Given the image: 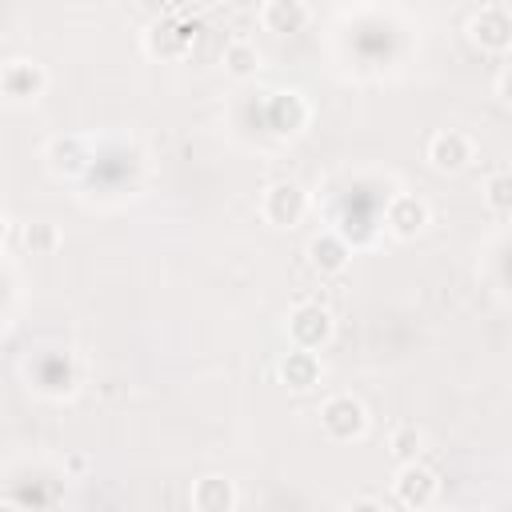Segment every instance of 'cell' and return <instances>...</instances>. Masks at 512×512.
<instances>
[{
    "mask_svg": "<svg viewBox=\"0 0 512 512\" xmlns=\"http://www.w3.org/2000/svg\"><path fill=\"white\" fill-rule=\"evenodd\" d=\"M4 236H8V216L0 212V244H4Z\"/></svg>",
    "mask_w": 512,
    "mask_h": 512,
    "instance_id": "cell-22",
    "label": "cell"
},
{
    "mask_svg": "<svg viewBox=\"0 0 512 512\" xmlns=\"http://www.w3.org/2000/svg\"><path fill=\"white\" fill-rule=\"evenodd\" d=\"M0 512H24V508H16V504H0Z\"/></svg>",
    "mask_w": 512,
    "mask_h": 512,
    "instance_id": "cell-23",
    "label": "cell"
},
{
    "mask_svg": "<svg viewBox=\"0 0 512 512\" xmlns=\"http://www.w3.org/2000/svg\"><path fill=\"white\" fill-rule=\"evenodd\" d=\"M192 28L188 24H180L176 16H168V20H160V24H152L148 28V52L152 56H184L188 52V44H192Z\"/></svg>",
    "mask_w": 512,
    "mask_h": 512,
    "instance_id": "cell-12",
    "label": "cell"
},
{
    "mask_svg": "<svg viewBox=\"0 0 512 512\" xmlns=\"http://www.w3.org/2000/svg\"><path fill=\"white\" fill-rule=\"evenodd\" d=\"M392 488H396V500H400L404 508L424 512V508H432V500H436V492H440V480H436V472L424 468V464H400Z\"/></svg>",
    "mask_w": 512,
    "mask_h": 512,
    "instance_id": "cell-4",
    "label": "cell"
},
{
    "mask_svg": "<svg viewBox=\"0 0 512 512\" xmlns=\"http://www.w3.org/2000/svg\"><path fill=\"white\" fill-rule=\"evenodd\" d=\"M44 84H48V76L36 60H8L0 68V92L8 100H36L44 92Z\"/></svg>",
    "mask_w": 512,
    "mask_h": 512,
    "instance_id": "cell-8",
    "label": "cell"
},
{
    "mask_svg": "<svg viewBox=\"0 0 512 512\" xmlns=\"http://www.w3.org/2000/svg\"><path fill=\"white\" fill-rule=\"evenodd\" d=\"M468 32L484 52H508L512 48V12L504 4H488L472 16Z\"/></svg>",
    "mask_w": 512,
    "mask_h": 512,
    "instance_id": "cell-5",
    "label": "cell"
},
{
    "mask_svg": "<svg viewBox=\"0 0 512 512\" xmlns=\"http://www.w3.org/2000/svg\"><path fill=\"white\" fill-rule=\"evenodd\" d=\"M468 160H472V140H468L464 132L444 128V132H436V136L428 140V164H432L436 172H460Z\"/></svg>",
    "mask_w": 512,
    "mask_h": 512,
    "instance_id": "cell-9",
    "label": "cell"
},
{
    "mask_svg": "<svg viewBox=\"0 0 512 512\" xmlns=\"http://www.w3.org/2000/svg\"><path fill=\"white\" fill-rule=\"evenodd\" d=\"M320 428L332 436V440H360L364 428H368V412L356 396H328L320 404Z\"/></svg>",
    "mask_w": 512,
    "mask_h": 512,
    "instance_id": "cell-1",
    "label": "cell"
},
{
    "mask_svg": "<svg viewBox=\"0 0 512 512\" xmlns=\"http://www.w3.org/2000/svg\"><path fill=\"white\" fill-rule=\"evenodd\" d=\"M260 20L268 32H300L308 24V4L300 0H268L260 8Z\"/></svg>",
    "mask_w": 512,
    "mask_h": 512,
    "instance_id": "cell-15",
    "label": "cell"
},
{
    "mask_svg": "<svg viewBox=\"0 0 512 512\" xmlns=\"http://www.w3.org/2000/svg\"><path fill=\"white\" fill-rule=\"evenodd\" d=\"M280 376H284V384H288L292 392H308L312 384H320V356L292 348V352L280 360Z\"/></svg>",
    "mask_w": 512,
    "mask_h": 512,
    "instance_id": "cell-14",
    "label": "cell"
},
{
    "mask_svg": "<svg viewBox=\"0 0 512 512\" xmlns=\"http://www.w3.org/2000/svg\"><path fill=\"white\" fill-rule=\"evenodd\" d=\"M48 160H52V168L56 172H64V176H76V172H84L88 168V148H84V140L80 136H56L52 144H48Z\"/></svg>",
    "mask_w": 512,
    "mask_h": 512,
    "instance_id": "cell-16",
    "label": "cell"
},
{
    "mask_svg": "<svg viewBox=\"0 0 512 512\" xmlns=\"http://www.w3.org/2000/svg\"><path fill=\"white\" fill-rule=\"evenodd\" d=\"M264 124L276 136H296L308 124V104L300 92H272L264 104Z\"/></svg>",
    "mask_w": 512,
    "mask_h": 512,
    "instance_id": "cell-7",
    "label": "cell"
},
{
    "mask_svg": "<svg viewBox=\"0 0 512 512\" xmlns=\"http://www.w3.org/2000/svg\"><path fill=\"white\" fill-rule=\"evenodd\" d=\"M308 260H312V268H316V272L336 276V272H344V268H348L352 248H348V240H344L340 232H320V236H312V240H308Z\"/></svg>",
    "mask_w": 512,
    "mask_h": 512,
    "instance_id": "cell-10",
    "label": "cell"
},
{
    "mask_svg": "<svg viewBox=\"0 0 512 512\" xmlns=\"http://www.w3.org/2000/svg\"><path fill=\"white\" fill-rule=\"evenodd\" d=\"M260 212H264L268 224H276V228H292V224H300L304 212H308V192H304L296 180H276V184L264 192Z\"/></svg>",
    "mask_w": 512,
    "mask_h": 512,
    "instance_id": "cell-2",
    "label": "cell"
},
{
    "mask_svg": "<svg viewBox=\"0 0 512 512\" xmlns=\"http://www.w3.org/2000/svg\"><path fill=\"white\" fill-rule=\"evenodd\" d=\"M288 336H292V344H296L300 352L324 348L328 336H332V316H328V308H324V304H296V308L288 312Z\"/></svg>",
    "mask_w": 512,
    "mask_h": 512,
    "instance_id": "cell-3",
    "label": "cell"
},
{
    "mask_svg": "<svg viewBox=\"0 0 512 512\" xmlns=\"http://www.w3.org/2000/svg\"><path fill=\"white\" fill-rule=\"evenodd\" d=\"M484 200L496 216H508L512 212V176L508 172H492L488 184H484Z\"/></svg>",
    "mask_w": 512,
    "mask_h": 512,
    "instance_id": "cell-18",
    "label": "cell"
},
{
    "mask_svg": "<svg viewBox=\"0 0 512 512\" xmlns=\"http://www.w3.org/2000/svg\"><path fill=\"white\" fill-rule=\"evenodd\" d=\"M220 60H224V72L236 76V80H244V76H252V72L260 68V52H256V44H248V40H232Z\"/></svg>",
    "mask_w": 512,
    "mask_h": 512,
    "instance_id": "cell-17",
    "label": "cell"
},
{
    "mask_svg": "<svg viewBox=\"0 0 512 512\" xmlns=\"http://www.w3.org/2000/svg\"><path fill=\"white\" fill-rule=\"evenodd\" d=\"M348 512H384L376 500H356V504H348Z\"/></svg>",
    "mask_w": 512,
    "mask_h": 512,
    "instance_id": "cell-21",
    "label": "cell"
},
{
    "mask_svg": "<svg viewBox=\"0 0 512 512\" xmlns=\"http://www.w3.org/2000/svg\"><path fill=\"white\" fill-rule=\"evenodd\" d=\"M192 504H196V512H232L236 488L228 476H204L192 484Z\"/></svg>",
    "mask_w": 512,
    "mask_h": 512,
    "instance_id": "cell-13",
    "label": "cell"
},
{
    "mask_svg": "<svg viewBox=\"0 0 512 512\" xmlns=\"http://www.w3.org/2000/svg\"><path fill=\"white\" fill-rule=\"evenodd\" d=\"M388 448H392V460L396 464H416V456H420V432L416 428H396L392 440H388Z\"/></svg>",
    "mask_w": 512,
    "mask_h": 512,
    "instance_id": "cell-20",
    "label": "cell"
},
{
    "mask_svg": "<svg viewBox=\"0 0 512 512\" xmlns=\"http://www.w3.org/2000/svg\"><path fill=\"white\" fill-rule=\"evenodd\" d=\"M32 376H36V388L48 392V396H64V392H72V384H76V368H72V360H68L64 352L40 356V360L32 364Z\"/></svg>",
    "mask_w": 512,
    "mask_h": 512,
    "instance_id": "cell-11",
    "label": "cell"
},
{
    "mask_svg": "<svg viewBox=\"0 0 512 512\" xmlns=\"http://www.w3.org/2000/svg\"><path fill=\"white\" fill-rule=\"evenodd\" d=\"M24 244H28L32 252H40V256H52V252L60 248V228L48 224V220H36V224L24 228Z\"/></svg>",
    "mask_w": 512,
    "mask_h": 512,
    "instance_id": "cell-19",
    "label": "cell"
},
{
    "mask_svg": "<svg viewBox=\"0 0 512 512\" xmlns=\"http://www.w3.org/2000/svg\"><path fill=\"white\" fill-rule=\"evenodd\" d=\"M384 224H388L392 236L412 240V236H420V232L428 228V204H424L420 196H412V192H400V196L388 200V208H384Z\"/></svg>",
    "mask_w": 512,
    "mask_h": 512,
    "instance_id": "cell-6",
    "label": "cell"
}]
</instances>
